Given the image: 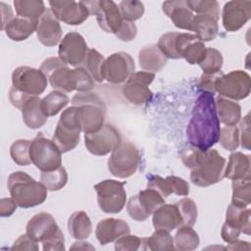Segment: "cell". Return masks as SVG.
Listing matches in <instances>:
<instances>
[{
    "label": "cell",
    "mask_w": 251,
    "mask_h": 251,
    "mask_svg": "<svg viewBox=\"0 0 251 251\" xmlns=\"http://www.w3.org/2000/svg\"><path fill=\"white\" fill-rule=\"evenodd\" d=\"M220 133L221 126L214 93L204 91L196 99L186 126L188 142L191 146L205 151L219 141Z\"/></svg>",
    "instance_id": "obj_1"
},
{
    "label": "cell",
    "mask_w": 251,
    "mask_h": 251,
    "mask_svg": "<svg viewBox=\"0 0 251 251\" xmlns=\"http://www.w3.org/2000/svg\"><path fill=\"white\" fill-rule=\"evenodd\" d=\"M181 161L191 170L190 180L194 185L207 187L220 182L225 176L226 159L216 150H200L196 147L184 148Z\"/></svg>",
    "instance_id": "obj_2"
},
{
    "label": "cell",
    "mask_w": 251,
    "mask_h": 251,
    "mask_svg": "<svg viewBox=\"0 0 251 251\" xmlns=\"http://www.w3.org/2000/svg\"><path fill=\"white\" fill-rule=\"evenodd\" d=\"M40 70L46 75L50 85L55 90L64 93L74 90L86 92L94 87V79L85 69L81 67L70 69L59 57H50L44 60Z\"/></svg>",
    "instance_id": "obj_3"
},
{
    "label": "cell",
    "mask_w": 251,
    "mask_h": 251,
    "mask_svg": "<svg viewBox=\"0 0 251 251\" xmlns=\"http://www.w3.org/2000/svg\"><path fill=\"white\" fill-rule=\"evenodd\" d=\"M9 192L21 208H31L42 204L47 198V188L25 172L12 173L7 181Z\"/></svg>",
    "instance_id": "obj_4"
},
{
    "label": "cell",
    "mask_w": 251,
    "mask_h": 251,
    "mask_svg": "<svg viewBox=\"0 0 251 251\" xmlns=\"http://www.w3.org/2000/svg\"><path fill=\"white\" fill-rule=\"evenodd\" d=\"M25 233L36 242L42 243L44 251L65 250V237L52 215L41 212L26 224Z\"/></svg>",
    "instance_id": "obj_5"
},
{
    "label": "cell",
    "mask_w": 251,
    "mask_h": 251,
    "mask_svg": "<svg viewBox=\"0 0 251 251\" xmlns=\"http://www.w3.org/2000/svg\"><path fill=\"white\" fill-rule=\"evenodd\" d=\"M72 104L77 108L81 131L84 133L96 132L104 126L106 106L96 93L77 92L72 98Z\"/></svg>",
    "instance_id": "obj_6"
},
{
    "label": "cell",
    "mask_w": 251,
    "mask_h": 251,
    "mask_svg": "<svg viewBox=\"0 0 251 251\" xmlns=\"http://www.w3.org/2000/svg\"><path fill=\"white\" fill-rule=\"evenodd\" d=\"M81 131L76 106L67 108L61 114L52 140L62 153L75 149L79 142Z\"/></svg>",
    "instance_id": "obj_7"
},
{
    "label": "cell",
    "mask_w": 251,
    "mask_h": 251,
    "mask_svg": "<svg viewBox=\"0 0 251 251\" xmlns=\"http://www.w3.org/2000/svg\"><path fill=\"white\" fill-rule=\"evenodd\" d=\"M140 164L138 148L129 141L121 142L108 160L110 173L119 178H126L134 175Z\"/></svg>",
    "instance_id": "obj_8"
},
{
    "label": "cell",
    "mask_w": 251,
    "mask_h": 251,
    "mask_svg": "<svg viewBox=\"0 0 251 251\" xmlns=\"http://www.w3.org/2000/svg\"><path fill=\"white\" fill-rule=\"evenodd\" d=\"M31 163L41 172H48L62 166V152L51 139L38 133L29 145Z\"/></svg>",
    "instance_id": "obj_9"
},
{
    "label": "cell",
    "mask_w": 251,
    "mask_h": 251,
    "mask_svg": "<svg viewBox=\"0 0 251 251\" xmlns=\"http://www.w3.org/2000/svg\"><path fill=\"white\" fill-rule=\"evenodd\" d=\"M251 90L250 75L241 70L223 73L215 81V92L220 96L232 100H242L249 96Z\"/></svg>",
    "instance_id": "obj_10"
},
{
    "label": "cell",
    "mask_w": 251,
    "mask_h": 251,
    "mask_svg": "<svg viewBox=\"0 0 251 251\" xmlns=\"http://www.w3.org/2000/svg\"><path fill=\"white\" fill-rule=\"evenodd\" d=\"M125 184V181L105 179L94 185L99 208L104 213L117 214L124 209L126 201Z\"/></svg>",
    "instance_id": "obj_11"
},
{
    "label": "cell",
    "mask_w": 251,
    "mask_h": 251,
    "mask_svg": "<svg viewBox=\"0 0 251 251\" xmlns=\"http://www.w3.org/2000/svg\"><path fill=\"white\" fill-rule=\"evenodd\" d=\"M163 204L165 198L157 190L147 187L129 198L126 210L132 220L144 222Z\"/></svg>",
    "instance_id": "obj_12"
},
{
    "label": "cell",
    "mask_w": 251,
    "mask_h": 251,
    "mask_svg": "<svg viewBox=\"0 0 251 251\" xmlns=\"http://www.w3.org/2000/svg\"><path fill=\"white\" fill-rule=\"evenodd\" d=\"M47 86V77L41 70L21 66L12 73V87L27 96L41 94Z\"/></svg>",
    "instance_id": "obj_13"
},
{
    "label": "cell",
    "mask_w": 251,
    "mask_h": 251,
    "mask_svg": "<svg viewBox=\"0 0 251 251\" xmlns=\"http://www.w3.org/2000/svg\"><path fill=\"white\" fill-rule=\"evenodd\" d=\"M90 15H95L99 26L108 33H116L122 25V18L118 5L112 0L82 1Z\"/></svg>",
    "instance_id": "obj_14"
},
{
    "label": "cell",
    "mask_w": 251,
    "mask_h": 251,
    "mask_svg": "<svg viewBox=\"0 0 251 251\" xmlns=\"http://www.w3.org/2000/svg\"><path fill=\"white\" fill-rule=\"evenodd\" d=\"M122 142L119 130L112 125H104L98 131L84 133L86 149L93 155L105 156L112 152Z\"/></svg>",
    "instance_id": "obj_15"
},
{
    "label": "cell",
    "mask_w": 251,
    "mask_h": 251,
    "mask_svg": "<svg viewBox=\"0 0 251 251\" xmlns=\"http://www.w3.org/2000/svg\"><path fill=\"white\" fill-rule=\"evenodd\" d=\"M155 78V75L149 72H134L123 85L122 92L125 98L133 105H141L149 101L153 96L149 85Z\"/></svg>",
    "instance_id": "obj_16"
},
{
    "label": "cell",
    "mask_w": 251,
    "mask_h": 251,
    "mask_svg": "<svg viewBox=\"0 0 251 251\" xmlns=\"http://www.w3.org/2000/svg\"><path fill=\"white\" fill-rule=\"evenodd\" d=\"M134 61L128 53H113L105 59L103 68L104 79L114 84L126 82L129 75L134 73Z\"/></svg>",
    "instance_id": "obj_17"
},
{
    "label": "cell",
    "mask_w": 251,
    "mask_h": 251,
    "mask_svg": "<svg viewBox=\"0 0 251 251\" xmlns=\"http://www.w3.org/2000/svg\"><path fill=\"white\" fill-rule=\"evenodd\" d=\"M88 46L81 34L75 31L67 33L59 44V58L68 66L80 67L88 53Z\"/></svg>",
    "instance_id": "obj_18"
},
{
    "label": "cell",
    "mask_w": 251,
    "mask_h": 251,
    "mask_svg": "<svg viewBox=\"0 0 251 251\" xmlns=\"http://www.w3.org/2000/svg\"><path fill=\"white\" fill-rule=\"evenodd\" d=\"M251 18V2L232 0L224 5L222 12L223 25L227 31H237Z\"/></svg>",
    "instance_id": "obj_19"
},
{
    "label": "cell",
    "mask_w": 251,
    "mask_h": 251,
    "mask_svg": "<svg viewBox=\"0 0 251 251\" xmlns=\"http://www.w3.org/2000/svg\"><path fill=\"white\" fill-rule=\"evenodd\" d=\"M49 5L56 18L70 25H81L90 15L82 1H49Z\"/></svg>",
    "instance_id": "obj_20"
},
{
    "label": "cell",
    "mask_w": 251,
    "mask_h": 251,
    "mask_svg": "<svg viewBox=\"0 0 251 251\" xmlns=\"http://www.w3.org/2000/svg\"><path fill=\"white\" fill-rule=\"evenodd\" d=\"M198 37L188 32H167L158 41V47L168 59H180L186 47Z\"/></svg>",
    "instance_id": "obj_21"
},
{
    "label": "cell",
    "mask_w": 251,
    "mask_h": 251,
    "mask_svg": "<svg viewBox=\"0 0 251 251\" xmlns=\"http://www.w3.org/2000/svg\"><path fill=\"white\" fill-rule=\"evenodd\" d=\"M147 187L157 190L164 198L173 193L179 196H186L189 193V184L187 181L176 176L162 177L157 175H150L148 176Z\"/></svg>",
    "instance_id": "obj_22"
},
{
    "label": "cell",
    "mask_w": 251,
    "mask_h": 251,
    "mask_svg": "<svg viewBox=\"0 0 251 251\" xmlns=\"http://www.w3.org/2000/svg\"><path fill=\"white\" fill-rule=\"evenodd\" d=\"M36 34L39 42L47 47L57 45L62 39V27L51 9L46 10L39 19Z\"/></svg>",
    "instance_id": "obj_23"
},
{
    "label": "cell",
    "mask_w": 251,
    "mask_h": 251,
    "mask_svg": "<svg viewBox=\"0 0 251 251\" xmlns=\"http://www.w3.org/2000/svg\"><path fill=\"white\" fill-rule=\"evenodd\" d=\"M130 232L129 226L122 219L107 218L100 221L95 229V235L101 245L116 241L119 237Z\"/></svg>",
    "instance_id": "obj_24"
},
{
    "label": "cell",
    "mask_w": 251,
    "mask_h": 251,
    "mask_svg": "<svg viewBox=\"0 0 251 251\" xmlns=\"http://www.w3.org/2000/svg\"><path fill=\"white\" fill-rule=\"evenodd\" d=\"M163 12L171 19L173 24L180 29L192 30L193 12L188 8L186 1L173 0L162 4Z\"/></svg>",
    "instance_id": "obj_25"
},
{
    "label": "cell",
    "mask_w": 251,
    "mask_h": 251,
    "mask_svg": "<svg viewBox=\"0 0 251 251\" xmlns=\"http://www.w3.org/2000/svg\"><path fill=\"white\" fill-rule=\"evenodd\" d=\"M155 229L172 231L183 226L182 217L176 204H163L153 213L152 219Z\"/></svg>",
    "instance_id": "obj_26"
},
{
    "label": "cell",
    "mask_w": 251,
    "mask_h": 251,
    "mask_svg": "<svg viewBox=\"0 0 251 251\" xmlns=\"http://www.w3.org/2000/svg\"><path fill=\"white\" fill-rule=\"evenodd\" d=\"M139 66L149 73H156L163 70L168 62V58L160 50L157 44H151L140 49L138 53Z\"/></svg>",
    "instance_id": "obj_27"
},
{
    "label": "cell",
    "mask_w": 251,
    "mask_h": 251,
    "mask_svg": "<svg viewBox=\"0 0 251 251\" xmlns=\"http://www.w3.org/2000/svg\"><path fill=\"white\" fill-rule=\"evenodd\" d=\"M21 111L24 123L31 129L41 127L48 119V117L42 112L41 99L38 96L29 97L24 103Z\"/></svg>",
    "instance_id": "obj_28"
},
{
    "label": "cell",
    "mask_w": 251,
    "mask_h": 251,
    "mask_svg": "<svg viewBox=\"0 0 251 251\" xmlns=\"http://www.w3.org/2000/svg\"><path fill=\"white\" fill-rule=\"evenodd\" d=\"M39 21L25 19L19 16L14 19L4 28L6 35L13 41H23L36 31Z\"/></svg>",
    "instance_id": "obj_29"
},
{
    "label": "cell",
    "mask_w": 251,
    "mask_h": 251,
    "mask_svg": "<svg viewBox=\"0 0 251 251\" xmlns=\"http://www.w3.org/2000/svg\"><path fill=\"white\" fill-rule=\"evenodd\" d=\"M224 176L232 180L250 178V156L241 152L231 153L225 168Z\"/></svg>",
    "instance_id": "obj_30"
},
{
    "label": "cell",
    "mask_w": 251,
    "mask_h": 251,
    "mask_svg": "<svg viewBox=\"0 0 251 251\" xmlns=\"http://www.w3.org/2000/svg\"><path fill=\"white\" fill-rule=\"evenodd\" d=\"M215 104L220 122L226 126H236L239 123L241 120V107L238 103L219 95L215 99Z\"/></svg>",
    "instance_id": "obj_31"
},
{
    "label": "cell",
    "mask_w": 251,
    "mask_h": 251,
    "mask_svg": "<svg viewBox=\"0 0 251 251\" xmlns=\"http://www.w3.org/2000/svg\"><path fill=\"white\" fill-rule=\"evenodd\" d=\"M192 31H195L200 41H211L219 32L218 20L210 15H196L192 22Z\"/></svg>",
    "instance_id": "obj_32"
},
{
    "label": "cell",
    "mask_w": 251,
    "mask_h": 251,
    "mask_svg": "<svg viewBox=\"0 0 251 251\" xmlns=\"http://www.w3.org/2000/svg\"><path fill=\"white\" fill-rule=\"evenodd\" d=\"M68 230L75 239L83 240L88 238L92 231V224L88 215L84 211L73 213L68 221Z\"/></svg>",
    "instance_id": "obj_33"
},
{
    "label": "cell",
    "mask_w": 251,
    "mask_h": 251,
    "mask_svg": "<svg viewBox=\"0 0 251 251\" xmlns=\"http://www.w3.org/2000/svg\"><path fill=\"white\" fill-rule=\"evenodd\" d=\"M250 214L251 211L249 208L237 207L230 204L226 210V223L238 228L241 232L250 235Z\"/></svg>",
    "instance_id": "obj_34"
},
{
    "label": "cell",
    "mask_w": 251,
    "mask_h": 251,
    "mask_svg": "<svg viewBox=\"0 0 251 251\" xmlns=\"http://www.w3.org/2000/svg\"><path fill=\"white\" fill-rule=\"evenodd\" d=\"M143 250H174V238L170 231L163 229H156L150 237L141 239Z\"/></svg>",
    "instance_id": "obj_35"
},
{
    "label": "cell",
    "mask_w": 251,
    "mask_h": 251,
    "mask_svg": "<svg viewBox=\"0 0 251 251\" xmlns=\"http://www.w3.org/2000/svg\"><path fill=\"white\" fill-rule=\"evenodd\" d=\"M14 6L19 17L33 21H38L46 11L41 0H15Z\"/></svg>",
    "instance_id": "obj_36"
},
{
    "label": "cell",
    "mask_w": 251,
    "mask_h": 251,
    "mask_svg": "<svg viewBox=\"0 0 251 251\" xmlns=\"http://www.w3.org/2000/svg\"><path fill=\"white\" fill-rule=\"evenodd\" d=\"M174 243L177 250L191 251L198 247L200 239L197 232L190 226H181L175 235Z\"/></svg>",
    "instance_id": "obj_37"
},
{
    "label": "cell",
    "mask_w": 251,
    "mask_h": 251,
    "mask_svg": "<svg viewBox=\"0 0 251 251\" xmlns=\"http://www.w3.org/2000/svg\"><path fill=\"white\" fill-rule=\"evenodd\" d=\"M70 102V98L62 91L54 90L41 99V109L45 116L51 117L57 115Z\"/></svg>",
    "instance_id": "obj_38"
},
{
    "label": "cell",
    "mask_w": 251,
    "mask_h": 251,
    "mask_svg": "<svg viewBox=\"0 0 251 251\" xmlns=\"http://www.w3.org/2000/svg\"><path fill=\"white\" fill-rule=\"evenodd\" d=\"M231 204L237 207L246 208L251 203V182L250 178L232 180Z\"/></svg>",
    "instance_id": "obj_39"
},
{
    "label": "cell",
    "mask_w": 251,
    "mask_h": 251,
    "mask_svg": "<svg viewBox=\"0 0 251 251\" xmlns=\"http://www.w3.org/2000/svg\"><path fill=\"white\" fill-rule=\"evenodd\" d=\"M104 57L97 50L89 49L87 56L80 67L85 69L94 80L101 82L104 80Z\"/></svg>",
    "instance_id": "obj_40"
},
{
    "label": "cell",
    "mask_w": 251,
    "mask_h": 251,
    "mask_svg": "<svg viewBox=\"0 0 251 251\" xmlns=\"http://www.w3.org/2000/svg\"><path fill=\"white\" fill-rule=\"evenodd\" d=\"M40 180L43 185L50 191H57L62 189L68 182V173L66 169L61 166L56 170L42 172Z\"/></svg>",
    "instance_id": "obj_41"
},
{
    "label": "cell",
    "mask_w": 251,
    "mask_h": 251,
    "mask_svg": "<svg viewBox=\"0 0 251 251\" xmlns=\"http://www.w3.org/2000/svg\"><path fill=\"white\" fill-rule=\"evenodd\" d=\"M224 58L222 53L215 48H207L204 60L199 64L204 75H214L220 73L223 67Z\"/></svg>",
    "instance_id": "obj_42"
},
{
    "label": "cell",
    "mask_w": 251,
    "mask_h": 251,
    "mask_svg": "<svg viewBox=\"0 0 251 251\" xmlns=\"http://www.w3.org/2000/svg\"><path fill=\"white\" fill-rule=\"evenodd\" d=\"M30 141L27 139H18L10 147V156L19 166H27L31 163L29 156Z\"/></svg>",
    "instance_id": "obj_43"
},
{
    "label": "cell",
    "mask_w": 251,
    "mask_h": 251,
    "mask_svg": "<svg viewBox=\"0 0 251 251\" xmlns=\"http://www.w3.org/2000/svg\"><path fill=\"white\" fill-rule=\"evenodd\" d=\"M119 9L123 20L131 23L139 20L144 14L143 3L135 0H124L120 2Z\"/></svg>",
    "instance_id": "obj_44"
},
{
    "label": "cell",
    "mask_w": 251,
    "mask_h": 251,
    "mask_svg": "<svg viewBox=\"0 0 251 251\" xmlns=\"http://www.w3.org/2000/svg\"><path fill=\"white\" fill-rule=\"evenodd\" d=\"M188 8L198 15H210L219 21L220 5L217 1L207 0H187Z\"/></svg>",
    "instance_id": "obj_45"
},
{
    "label": "cell",
    "mask_w": 251,
    "mask_h": 251,
    "mask_svg": "<svg viewBox=\"0 0 251 251\" xmlns=\"http://www.w3.org/2000/svg\"><path fill=\"white\" fill-rule=\"evenodd\" d=\"M219 141L228 151H235L239 146V129L236 126H226L221 127Z\"/></svg>",
    "instance_id": "obj_46"
},
{
    "label": "cell",
    "mask_w": 251,
    "mask_h": 251,
    "mask_svg": "<svg viewBox=\"0 0 251 251\" xmlns=\"http://www.w3.org/2000/svg\"><path fill=\"white\" fill-rule=\"evenodd\" d=\"M176 205L178 208V211L182 217L183 226H192L197 220L198 210L195 202L190 198H182L178 200Z\"/></svg>",
    "instance_id": "obj_47"
},
{
    "label": "cell",
    "mask_w": 251,
    "mask_h": 251,
    "mask_svg": "<svg viewBox=\"0 0 251 251\" xmlns=\"http://www.w3.org/2000/svg\"><path fill=\"white\" fill-rule=\"evenodd\" d=\"M207 53V48L204 44V42L200 41L199 39L191 42L185 49L182 58L186 60L187 63L190 65H195V64H200Z\"/></svg>",
    "instance_id": "obj_48"
},
{
    "label": "cell",
    "mask_w": 251,
    "mask_h": 251,
    "mask_svg": "<svg viewBox=\"0 0 251 251\" xmlns=\"http://www.w3.org/2000/svg\"><path fill=\"white\" fill-rule=\"evenodd\" d=\"M141 246V238L136 235L126 234L119 237L115 243V249L118 251L124 250H138Z\"/></svg>",
    "instance_id": "obj_49"
},
{
    "label": "cell",
    "mask_w": 251,
    "mask_h": 251,
    "mask_svg": "<svg viewBox=\"0 0 251 251\" xmlns=\"http://www.w3.org/2000/svg\"><path fill=\"white\" fill-rule=\"evenodd\" d=\"M137 34V27L134 23L124 21L122 25L120 26L119 30L115 33V35L118 37V39L128 42L135 38Z\"/></svg>",
    "instance_id": "obj_50"
},
{
    "label": "cell",
    "mask_w": 251,
    "mask_h": 251,
    "mask_svg": "<svg viewBox=\"0 0 251 251\" xmlns=\"http://www.w3.org/2000/svg\"><path fill=\"white\" fill-rule=\"evenodd\" d=\"M239 130L241 133V146L244 149H251V138H250V114L248 113L242 120L239 121Z\"/></svg>",
    "instance_id": "obj_51"
},
{
    "label": "cell",
    "mask_w": 251,
    "mask_h": 251,
    "mask_svg": "<svg viewBox=\"0 0 251 251\" xmlns=\"http://www.w3.org/2000/svg\"><path fill=\"white\" fill-rule=\"evenodd\" d=\"M12 250H35L39 249L37 242L29 237L26 233L22 234L20 237L16 239L13 246L11 247Z\"/></svg>",
    "instance_id": "obj_52"
},
{
    "label": "cell",
    "mask_w": 251,
    "mask_h": 251,
    "mask_svg": "<svg viewBox=\"0 0 251 251\" xmlns=\"http://www.w3.org/2000/svg\"><path fill=\"white\" fill-rule=\"evenodd\" d=\"M222 74V72L214 74V75H202L200 76V82L199 86L204 91L215 93V81L218 78V76Z\"/></svg>",
    "instance_id": "obj_53"
},
{
    "label": "cell",
    "mask_w": 251,
    "mask_h": 251,
    "mask_svg": "<svg viewBox=\"0 0 251 251\" xmlns=\"http://www.w3.org/2000/svg\"><path fill=\"white\" fill-rule=\"evenodd\" d=\"M240 233H241V231L238 228L226 224V222L222 226V230H221L222 238L227 243L231 242L235 239H238V236Z\"/></svg>",
    "instance_id": "obj_54"
},
{
    "label": "cell",
    "mask_w": 251,
    "mask_h": 251,
    "mask_svg": "<svg viewBox=\"0 0 251 251\" xmlns=\"http://www.w3.org/2000/svg\"><path fill=\"white\" fill-rule=\"evenodd\" d=\"M17 203L13 198H2L0 200V216L1 217H9L11 216L16 208Z\"/></svg>",
    "instance_id": "obj_55"
},
{
    "label": "cell",
    "mask_w": 251,
    "mask_h": 251,
    "mask_svg": "<svg viewBox=\"0 0 251 251\" xmlns=\"http://www.w3.org/2000/svg\"><path fill=\"white\" fill-rule=\"evenodd\" d=\"M0 8H1V15H2V25H1V29L4 30V28L6 27V25L14 19L13 16V12L12 9L9 5L1 2L0 3Z\"/></svg>",
    "instance_id": "obj_56"
},
{
    "label": "cell",
    "mask_w": 251,
    "mask_h": 251,
    "mask_svg": "<svg viewBox=\"0 0 251 251\" xmlns=\"http://www.w3.org/2000/svg\"><path fill=\"white\" fill-rule=\"evenodd\" d=\"M226 249H228V250H250V244L247 241L235 239L231 242H228V245L226 247Z\"/></svg>",
    "instance_id": "obj_57"
},
{
    "label": "cell",
    "mask_w": 251,
    "mask_h": 251,
    "mask_svg": "<svg viewBox=\"0 0 251 251\" xmlns=\"http://www.w3.org/2000/svg\"><path fill=\"white\" fill-rule=\"evenodd\" d=\"M71 249H82V250H85V249H90V250H94L95 248L93 246L90 245L89 242H85V241H76L75 242V244L71 247Z\"/></svg>",
    "instance_id": "obj_58"
}]
</instances>
